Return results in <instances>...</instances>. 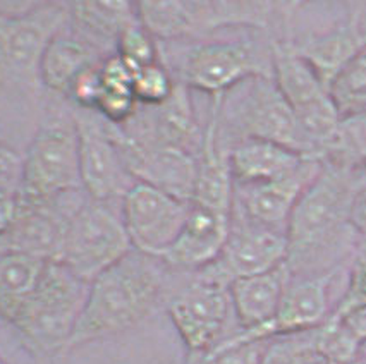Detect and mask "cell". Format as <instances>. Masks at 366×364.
<instances>
[{
	"label": "cell",
	"instance_id": "6da1fadb",
	"mask_svg": "<svg viewBox=\"0 0 366 364\" xmlns=\"http://www.w3.org/2000/svg\"><path fill=\"white\" fill-rule=\"evenodd\" d=\"M361 181L357 172L323 163L320 176L297 201L286 228V265L291 277L337 272L339 261L361 239L351 220L352 200Z\"/></svg>",
	"mask_w": 366,
	"mask_h": 364
},
{
	"label": "cell",
	"instance_id": "7a4b0ae2",
	"mask_svg": "<svg viewBox=\"0 0 366 364\" xmlns=\"http://www.w3.org/2000/svg\"><path fill=\"white\" fill-rule=\"evenodd\" d=\"M165 266L160 258L133 249L89 282L86 303L66 350L117 335L147 318L164 289Z\"/></svg>",
	"mask_w": 366,
	"mask_h": 364
},
{
	"label": "cell",
	"instance_id": "3957f363",
	"mask_svg": "<svg viewBox=\"0 0 366 364\" xmlns=\"http://www.w3.org/2000/svg\"><path fill=\"white\" fill-rule=\"evenodd\" d=\"M89 283L67 266L49 260L36 290L12 327L33 353L50 355L67 349L86 303Z\"/></svg>",
	"mask_w": 366,
	"mask_h": 364
},
{
	"label": "cell",
	"instance_id": "277c9868",
	"mask_svg": "<svg viewBox=\"0 0 366 364\" xmlns=\"http://www.w3.org/2000/svg\"><path fill=\"white\" fill-rule=\"evenodd\" d=\"M81 188L79 138L74 117L50 118L33 136L21 165L18 196L38 205Z\"/></svg>",
	"mask_w": 366,
	"mask_h": 364
},
{
	"label": "cell",
	"instance_id": "5b68a950",
	"mask_svg": "<svg viewBox=\"0 0 366 364\" xmlns=\"http://www.w3.org/2000/svg\"><path fill=\"white\" fill-rule=\"evenodd\" d=\"M69 19V6L38 4L16 12L0 11V83L36 90L46 45Z\"/></svg>",
	"mask_w": 366,
	"mask_h": 364
},
{
	"label": "cell",
	"instance_id": "8992f818",
	"mask_svg": "<svg viewBox=\"0 0 366 364\" xmlns=\"http://www.w3.org/2000/svg\"><path fill=\"white\" fill-rule=\"evenodd\" d=\"M131 251L122 218L92 200L81 203L71 215L55 261L89 283Z\"/></svg>",
	"mask_w": 366,
	"mask_h": 364
},
{
	"label": "cell",
	"instance_id": "52a82bcc",
	"mask_svg": "<svg viewBox=\"0 0 366 364\" xmlns=\"http://www.w3.org/2000/svg\"><path fill=\"white\" fill-rule=\"evenodd\" d=\"M272 78L279 91L295 110L301 128L317 146L320 156L323 143L334 133L340 116L332 100L329 88L315 73L292 44L272 45Z\"/></svg>",
	"mask_w": 366,
	"mask_h": 364
},
{
	"label": "cell",
	"instance_id": "ba28073f",
	"mask_svg": "<svg viewBox=\"0 0 366 364\" xmlns=\"http://www.w3.org/2000/svg\"><path fill=\"white\" fill-rule=\"evenodd\" d=\"M232 311L229 283L207 268L169 303V315L188 349L191 364L222 342V333Z\"/></svg>",
	"mask_w": 366,
	"mask_h": 364
},
{
	"label": "cell",
	"instance_id": "9c48e42d",
	"mask_svg": "<svg viewBox=\"0 0 366 364\" xmlns=\"http://www.w3.org/2000/svg\"><path fill=\"white\" fill-rule=\"evenodd\" d=\"M232 118L242 138L277 143L301 155L318 156L317 146L301 128L295 110L279 91L272 76L246 79Z\"/></svg>",
	"mask_w": 366,
	"mask_h": 364
},
{
	"label": "cell",
	"instance_id": "30bf717a",
	"mask_svg": "<svg viewBox=\"0 0 366 364\" xmlns=\"http://www.w3.org/2000/svg\"><path fill=\"white\" fill-rule=\"evenodd\" d=\"M93 113L92 110H81L74 116L79 138L81 188L93 201L105 203L112 198H124L138 181H133L119 146L116 126Z\"/></svg>",
	"mask_w": 366,
	"mask_h": 364
},
{
	"label": "cell",
	"instance_id": "8fae6325",
	"mask_svg": "<svg viewBox=\"0 0 366 364\" xmlns=\"http://www.w3.org/2000/svg\"><path fill=\"white\" fill-rule=\"evenodd\" d=\"M189 205L155 186L136 182L122 198L121 213L131 246L162 260L181 234Z\"/></svg>",
	"mask_w": 366,
	"mask_h": 364
},
{
	"label": "cell",
	"instance_id": "7c38bea8",
	"mask_svg": "<svg viewBox=\"0 0 366 364\" xmlns=\"http://www.w3.org/2000/svg\"><path fill=\"white\" fill-rule=\"evenodd\" d=\"M182 86L222 96L254 76H272L246 44L219 41L191 46L181 62Z\"/></svg>",
	"mask_w": 366,
	"mask_h": 364
},
{
	"label": "cell",
	"instance_id": "4fadbf2b",
	"mask_svg": "<svg viewBox=\"0 0 366 364\" xmlns=\"http://www.w3.org/2000/svg\"><path fill=\"white\" fill-rule=\"evenodd\" d=\"M231 231L227 243L220 253L219 260L210 266L208 272L222 278L231 285V282L251 275L265 273L277 268L287 261V236L286 232L259 226L237 211H232Z\"/></svg>",
	"mask_w": 366,
	"mask_h": 364
},
{
	"label": "cell",
	"instance_id": "5bb4252c",
	"mask_svg": "<svg viewBox=\"0 0 366 364\" xmlns=\"http://www.w3.org/2000/svg\"><path fill=\"white\" fill-rule=\"evenodd\" d=\"M322 168L320 156H308L300 167L286 176L241 188L242 194L237 201V208L244 217L259 226L286 232L297 201L320 176Z\"/></svg>",
	"mask_w": 366,
	"mask_h": 364
},
{
	"label": "cell",
	"instance_id": "9a60e30c",
	"mask_svg": "<svg viewBox=\"0 0 366 364\" xmlns=\"http://www.w3.org/2000/svg\"><path fill=\"white\" fill-rule=\"evenodd\" d=\"M232 215L191 203L184 227L162 260L181 270L207 268L219 260L227 243Z\"/></svg>",
	"mask_w": 366,
	"mask_h": 364
},
{
	"label": "cell",
	"instance_id": "2e32d148",
	"mask_svg": "<svg viewBox=\"0 0 366 364\" xmlns=\"http://www.w3.org/2000/svg\"><path fill=\"white\" fill-rule=\"evenodd\" d=\"M291 280L287 265H280L270 272L242 277L231 282L232 311L241 325V333L251 340H265L263 330L277 315L284 292Z\"/></svg>",
	"mask_w": 366,
	"mask_h": 364
},
{
	"label": "cell",
	"instance_id": "e0dca14e",
	"mask_svg": "<svg viewBox=\"0 0 366 364\" xmlns=\"http://www.w3.org/2000/svg\"><path fill=\"white\" fill-rule=\"evenodd\" d=\"M337 272L317 275V277L292 278L284 292L282 303L274 321L263 330V338L287 333L306 332L320 327L329 318V287Z\"/></svg>",
	"mask_w": 366,
	"mask_h": 364
},
{
	"label": "cell",
	"instance_id": "ac0fdd59",
	"mask_svg": "<svg viewBox=\"0 0 366 364\" xmlns=\"http://www.w3.org/2000/svg\"><path fill=\"white\" fill-rule=\"evenodd\" d=\"M227 153L234 186L237 188L262 184L286 176L310 156L277 143L253 138L239 139Z\"/></svg>",
	"mask_w": 366,
	"mask_h": 364
},
{
	"label": "cell",
	"instance_id": "d6986e66",
	"mask_svg": "<svg viewBox=\"0 0 366 364\" xmlns=\"http://www.w3.org/2000/svg\"><path fill=\"white\" fill-rule=\"evenodd\" d=\"M99 62L102 61L92 44L61 31L50 40L41 57V86L67 95L76 79Z\"/></svg>",
	"mask_w": 366,
	"mask_h": 364
},
{
	"label": "cell",
	"instance_id": "ffe728a7",
	"mask_svg": "<svg viewBox=\"0 0 366 364\" xmlns=\"http://www.w3.org/2000/svg\"><path fill=\"white\" fill-rule=\"evenodd\" d=\"M49 260L24 251L0 253V318L14 323L36 290Z\"/></svg>",
	"mask_w": 366,
	"mask_h": 364
},
{
	"label": "cell",
	"instance_id": "44dd1931",
	"mask_svg": "<svg viewBox=\"0 0 366 364\" xmlns=\"http://www.w3.org/2000/svg\"><path fill=\"white\" fill-rule=\"evenodd\" d=\"M365 46L366 35H363L360 24L352 21L337 29H332L325 35L310 38L308 41L297 46L295 45V49L329 88L339 71Z\"/></svg>",
	"mask_w": 366,
	"mask_h": 364
},
{
	"label": "cell",
	"instance_id": "7402d4cb",
	"mask_svg": "<svg viewBox=\"0 0 366 364\" xmlns=\"http://www.w3.org/2000/svg\"><path fill=\"white\" fill-rule=\"evenodd\" d=\"M320 158L342 171L366 168V112L340 117L334 133L323 143Z\"/></svg>",
	"mask_w": 366,
	"mask_h": 364
},
{
	"label": "cell",
	"instance_id": "603a6c76",
	"mask_svg": "<svg viewBox=\"0 0 366 364\" xmlns=\"http://www.w3.org/2000/svg\"><path fill=\"white\" fill-rule=\"evenodd\" d=\"M69 16L76 24L99 40H114L138 23L136 4L131 2H78L69 6Z\"/></svg>",
	"mask_w": 366,
	"mask_h": 364
},
{
	"label": "cell",
	"instance_id": "cb8c5ba5",
	"mask_svg": "<svg viewBox=\"0 0 366 364\" xmlns=\"http://www.w3.org/2000/svg\"><path fill=\"white\" fill-rule=\"evenodd\" d=\"M329 91L340 117L366 112V46L332 79Z\"/></svg>",
	"mask_w": 366,
	"mask_h": 364
},
{
	"label": "cell",
	"instance_id": "d4e9b609",
	"mask_svg": "<svg viewBox=\"0 0 366 364\" xmlns=\"http://www.w3.org/2000/svg\"><path fill=\"white\" fill-rule=\"evenodd\" d=\"M259 364H330L318 345L317 328L277 335L267 342Z\"/></svg>",
	"mask_w": 366,
	"mask_h": 364
},
{
	"label": "cell",
	"instance_id": "484cf974",
	"mask_svg": "<svg viewBox=\"0 0 366 364\" xmlns=\"http://www.w3.org/2000/svg\"><path fill=\"white\" fill-rule=\"evenodd\" d=\"M176 86L167 67L159 61L133 71V95L138 103L147 107H162L167 103Z\"/></svg>",
	"mask_w": 366,
	"mask_h": 364
},
{
	"label": "cell",
	"instance_id": "4316f807",
	"mask_svg": "<svg viewBox=\"0 0 366 364\" xmlns=\"http://www.w3.org/2000/svg\"><path fill=\"white\" fill-rule=\"evenodd\" d=\"M268 340H251L241 332L222 338L210 353L193 364H259Z\"/></svg>",
	"mask_w": 366,
	"mask_h": 364
},
{
	"label": "cell",
	"instance_id": "83f0119b",
	"mask_svg": "<svg viewBox=\"0 0 366 364\" xmlns=\"http://www.w3.org/2000/svg\"><path fill=\"white\" fill-rule=\"evenodd\" d=\"M116 54L133 71L159 61L153 36L143 28L139 21L121 33L116 44Z\"/></svg>",
	"mask_w": 366,
	"mask_h": 364
},
{
	"label": "cell",
	"instance_id": "f1b7e54d",
	"mask_svg": "<svg viewBox=\"0 0 366 364\" xmlns=\"http://www.w3.org/2000/svg\"><path fill=\"white\" fill-rule=\"evenodd\" d=\"M366 304V246L361 249L360 255L356 256L355 265H352L351 278L344 298L335 308L332 315H340V313L352 310L356 306H365Z\"/></svg>",
	"mask_w": 366,
	"mask_h": 364
},
{
	"label": "cell",
	"instance_id": "f546056e",
	"mask_svg": "<svg viewBox=\"0 0 366 364\" xmlns=\"http://www.w3.org/2000/svg\"><path fill=\"white\" fill-rule=\"evenodd\" d=\"M102 91V81H100V62L97 66L89 67L83 74L76 79L72 84L71 91L67 96L74 101L81 110H95L97 101H99Z\"/></svg>",
	"mask_w": 366,
	"mask_h": 364
},
{
	"label": "cell",
	"instance_id": "4dcf8cb0",
	"mask_svg": "<svg viewBox=\"0 0 366 364\" xmlns=\"http://www.w3.org/2000/svg\"><path fill=\"white\" fill-rule=\"evenodd\" d=\"M19 213L18 189L0 188V237H6L14 227Z\"/></svg>",
	"mask_w": 366,
	"mask_h": 364
},
{
	"label": "cell",
	"instance_id": "1f68e13d",
	"mask_svg": "<svg viewBox=\"0 0 366 364\" xmlns=\"http://www.w3.org/2000/svg\"><path fill=\"white\" fill-rule=\"evenodd\" d=\"M330 318L337 320L360 345L366 342V304L340 313V315H330Z\"/></svg>",
	"mask_w": 366,
	"mask_h": 364
},
{
	"label": "cell",
	"instance_id": "d6a6232c",
	"mask_svg": "<svg viewBox=\"0 0 366 364\" xmlns=\"http://www.w3.org/2000/svg\"><path fill=\"white\" fill-rule=\"evenodd\" d=\"M351 220L356 232L366 243V179L361 181L360 188L355 194V200H352Z\"/></svg>",
	"mask_w": 366,
	"mask_h": 364
},
{
	"label": "cell",
	"instance_id": "836d02e7",
	"mask_svg": "<svg viewBox=\"0 0 366 364\" xmlns=\"http://www.w3.org/2000/svg\"><path fill=\"white\" fill-rule=\"evenodd\" d=\"M349 364H365V363H360V361H355V363H349Z\"/></svg>",
	"mask_w": 366,
	"mask_h": 364
},
{
	"label": "cell",
	"instance_id": "e575fe53",
	"mask_svg": "<svg viewBox=\"0 0 366 364\" xmlns=\"http://www.w3.org/2000/svg\"><path fill=\"white\" fill-rule=\"evenodd\" d=\"M0 364H6V363H4V359H2V355H0Z\"/></svg>",
	"mask_w": 366,
	"mask_h": 364
},
{
	"label": "cell",
	"instance_id": "d590c367",
	"mask_svg": "<svg viewBox=\"0 0 366 364\" xmlns=\"http://www.w3.org/2000/svg\"><path fill=\"white\" fill-rule=\"evenodd\" d=\"M365 364H366V363H365Z\"/></svg>",
	"mask_w": 366,
	"mask_h": 364
}]
</instances>
